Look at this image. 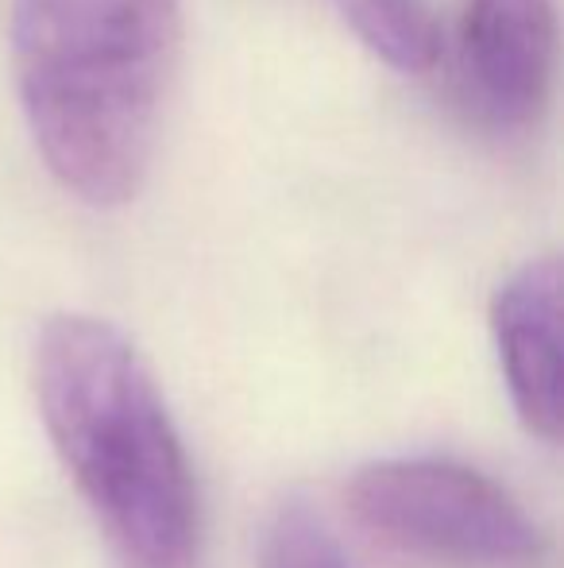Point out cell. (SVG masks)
<instances>
[{
	"instance_id": "5b68a950",
	"label": "cell",
	"mask_w": 564,
	"mask_h": 568,
	"mask_svg": "<svg viewBox=\"0 0 564 568\" xmlns=\"http://www.w3.org/2000/svg\"><path fill=\"white\" fill-rule=\"evenodd\" d=\"M491 337L514 414L534 437L557 445L564 429L557 255H537L499 283L491 298Z\"/></svg>"
},
{
	"instance_id": "7a4b0ae2",
	"label": "cell",
	"mask_w": 564,
	"mask_h": 568,
	"mask_svg": "<svg viewBox=\"0 0 564 568\" xmlns=\"http://www.w3.org/2000/svg\"><path fill=\"white\" fill-rule=\"evenodd\" d=\"M12 67L47 171L116 210L140 194L178 54V0H12Z\"/></svg>"
},
{
	"instance_id": "277c9868",
	"label": "cell",
	"mask_w": 564,
	"mask_h": 568,
	"mask_svg": "<svg viewBox=\"0 0 564 568\" xmlns=\"http://www.w3.org/2000/svg\"><path fill=\"white\" fill-rule=\"evenodd\" d=\"M557 74L553 0H464L452 78L464 113L491 135H519L545 116Z\"/></svg>"
},
{
	"instance_id": "3957f363",
	"label": "cell",
	"mask_w": 564,
	"mask_h": 568,
	"mask_svg": "<svg viewBox=\"0 0 564 568\" xmlns=\"http://www.w3.org/2000/svg\"><path fill=\"white\" fill-rule=\"evenodd\" d=\"M356 518L391 546L457 568H534L545 534L499 479L449 456H391L348 484Z\"/></svg>"
},
{
	"instance_id": "52a82bcc",
	"label": "cell",
	"mask_w": 564,
	"mask_h": 568,
	"mask_svg": "<svg viewBox=\"0 0 564 568\" xmlns=\"http://www.w3.org/2000/svg\"><path fill=\"white\" fill-rule=\"evenodd\" d=\"M259 568H356V561L309 503L290 499L267 523Z\"/></svg>"
},
{
	"instance_id": "6da1fadb",
	"label": "cell",
	"mask_w": 564,
	"mask_h": 568,
	"mask_svg": "<svg viewBox=\"0 0 564 568\" xmlns=\"http://www.w3.org/2000/svg\"><path fill=\"white\" fill-rule=\"evenodd\" d=\"M35 403L121 568L202 565L194 464L136 344L105 317H51L35 341Z\"/></svg>"
},
{
	"instance_id": "8992f818",
	"label": "cell",
	"mask_w": 564,
	"mask_h": 568,
	"mask_svg": "<svg viewBox=\"0 0 564 568\" xmlns=\"http://www.w3.org/2000/svg\"><path fill=\"white\" fill-rule=\"evenodd\" d=\"M360 43L399 74H425L441 59V28L429 0H337Z\"/></svg>"
}]
</instances>
